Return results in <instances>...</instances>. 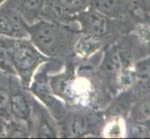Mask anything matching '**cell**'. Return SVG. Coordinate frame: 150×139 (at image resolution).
<instances>
[{
	"mask_svg": "<svg viewBox=\"0 0 150 139\" xmlns=\"http://www.w3.org/2000/svg\"><path fill=\"white\" fill-rule=\"evenodd\" d=\"M90 7V0H45L42 20L72 24L74 17Z\"/></svg>",
	"mask_w": 150,
	"mask_h": 139,
	"instance_id": "6",
	"label": "cell"
},
{
	"mask_svg": "<svg viewBox=\"0 0 150 139\" xmlns=\"http://www.w3.org/2000/svg\"><path fill=\"white\" fill-rule=\"evenodd\" d=\"M81 34L79 26L40 20L29 25V39L41 53L49 59L64 62L73 59L74 45Z\"/></svg>",
	"mask_w": 150,
	"mask_h": 139,
	"instance_id": "2",
	"label": "cell"
},
{
	"mask_svg": "<svg viewBox=\"0 0 150 139\" xmlns=\"http://www.w3.org/2000/svg\"><path fill=\"white\" fill-rule=\"evenodd\" d=\"M0 137H6V119L0 117Z\"/></svg>",
	"mask_w": 150,
	"mask_h": 139,
	"instance_id": "21",
	"label": "cell"
},
{
	"mask_svg": "<svg viewBox=\"0 0 150 139\" xmlns=\"http://www.w3.org/2000/svg\"><path fill=\"white\" fill-rule=\"evenodd\" d=\"M130 3L127 0H90V7L109 18L122 20L130 13Z\"/></svg>",
	"mask_w": 150,
	"mask_h": 139,
	"instance_id": "12",
	"label": "cell"
},
{
	"mask_svg": "<svg viewBox=\"0 0 150 139\" xmlns=\"http://www.w3.org/2000/svg\"><path fill=\"white\" fill-rule=\"evenodd\" d=\"M0 36L11 39L29 38V24L11 6H0Z\"/></svg>",
	"mask_w": 150,
	"mask_h": 139,
	"instance_id": "10",
	"label": "cell"
},
{
	"mask_svg": "<svg viewBox=\"0 0 150 139\" xmlns=\"http://www.w3.org/2000/svg\"><path fill=\"white\" fill-rule=\"evenodd\" d=\"M133 3L143 11L150 14V0H134Z\"/></svg>",
	"mask_w": 150,
	"mask_h": 139,
	"instance_id": "20",
	"label": "cell"
},
{
	"mask_svg": "<svg viewBox=\"0 0 150 139\" xmlns=\"http://www.w3.org/2000/svg\"><path fill=\"white\" fill-rule=\"evenodd\" d=\"M8 45L16 76L21 83L28 87L35 71L50 59L41 53L29 38H8Z\"/></svg>",
	"mask_w": 150,
	"mask_h": 139,
	"instance_id": "4",
	"label": "cell"
},
{
	"mask_svg": "<svg viewBox=\"0 0 150 139\" xmlns=\"http://www.w3.org/2000/svg\"><path fill=\"white\" fill-rule=\"evenodd\" d=\"M64 62L61 59H49L47 62L41 65L35 71L28 86L31 94L33 95L35 98H37L47 108L57 123L64 120L67 110H68V108L53 94L50 85L49 75L52 69L64 68Z\"/></svg>",
	"mask_w": 150,
	"mask_h": 139,
	"instance_id": "3",
	"label": "cell"
},
{
	"mask_svg": "<svg viewBox=\"0 0 150 139\" xmlns=\"http://www.w3.org/2000/svg\"><path fill=\"white\" fill-rule=\"evenodd\" d=\"M5 2H6V0H0V6H1V5Z\"/></svg>",
	"mask_w": 150,
	"mask_h": 139,
	"instance_id": "23",
	"label": "cell"
},
{
	"mask_svg": "<svg viewBox=\"0 0 150 139\" xmlns=\"http://www.w3.org/2000/svg\"><path fill=\"white\" fill-rule=\"evenodd\" d=\"M133 73L135 79L139 81L137 92L141 96L142 91L150 90V57L137 62Z\"/></svg>",
	"mask_w": 150,
	"mask_h": 139,
	"instance_id": "14",
	"label": "cell"
},
{
	"mask_svg": "<svg viewBox=\"0 0 150 139\" xmlns=\"http://www.w3.org/2000/svg\"><path fill=\"white\" fill-rule=\"evenodd\" d=\"M9 75L0 71V117H9Z\"/></svg>",
	"mask_w": 150,
	"mask_h": 139,
	"instance_id": "16",
	"label": "cell"
},
{
	"mask_svg": "<svg viewBox=\"0 0 150 139\" xmlns=\"http://www.w3.org/2000/svg\"><path fill=\"white\" fill-rule=\"evenodd\" d=\"M0 71L8 75H16L12 65L8 38L0 36Z\"/></svg>",
	"mask_w": 150,
	"mask_h": 139,
	"instance_id": "17",
	"label": "cell"
},
{
	"mask_svg": "<svg viewBox=\"0 0 150 139\" xmlns=\"http://www.w3.org/2000/svg\"><path fill=\"white\" fill-rule=\"evenodd\" d=\"M127 1H129V2H133L134 0H127Z\"/></svg>",
	"mask_w": 150,
	"mask_h": 139,
	"instance_id": "24",
	"label": "cell"
},
{
	"mask_svg": "<svg viewBox=\"0 0 150 139\" xmlns=\"http://www.w3.org/2000/svg\"><path fill=\"white\" fill-rule=\"evenodd\" d=\"M105 135L106 136H110V137H117L121 135L120 133V125L118 122H113L110 124L109 127L106 128L105 131Z\"/></svg>",
	"mask_w": 150,
	"mask_h": 139,
	"instance_id": "19",
	"label": "cell"
},
{
	"mask_svg": "<svg viewBox=\"0 0 150 139\" xmlns=\"http://www.w3.org/2000/svg\"><path fill=\"white\" fill-rule=\"evenodd\" d=\"M73 22L77 24L81 34H92L103 38L117 32L121 20L109 18L89 7L76 15Z\"/></svg>",
	"mask_w": 150,
	"mask_h": 139,
	"instance_id": "5",
	"label": "cell"
},
{
	"mask_svg": "<svg viewBox=\"0 0 150 139\" xmlns=\"http://www.w3.org/2000/svg\"><path fill=\"white\" fill-rule=\"evenodd\" d=\"M103 39L96 35L81 34L74 45L75 58L81 59H89L101 49L103 43Z\"/></svg>",
	"mask_w": 150,
	"mask_h": 139,
	"instance_id": "13",
	"label": "cell"
},
{
	"mask_svg": "<svg viewBox=\"0 0 150 139\" xmlns=\"http://www.w3.org/2000/svg\"><path fill=\"white\" fill-rule=\"evenodd\" d=\"M144 126H146V127L147 128V130H148V132H149V133H150V118H149V119H147L146 122H144Z\"/></svg>",
	"mask_w": 150,
	"mask_h": 139,
	"instance_id": "22",
	"label": "cell"
},
{
	"mask_svg": "<svg viewBox=\"0 0 150 139\" xmlns=\"http://www.w3.org/2000/svg\"><path fill=\"white\" fill-rule=\"evenodd\" d=\"M132 117L135 121H144L150 118V94L143 98L132 111Z\"/></svg>",
	"mask_w": 150,
	"mask_h": 139,
	"instance_id": "18",
	"label": "cell"
},
{
	"mask_svg": "<svg viewBox=\"0 0 150 139\" xmlns=\"http://www.w3.org/2000/svg\"><path fill=\"white\" fill-rule=\"evenodd\" d=\"M31 137H59L58 123L49 110L34 97L33 110L30 118Z\"/></svg>",
	"mask_w": 150,
	"mask_h": 139,
	"instance_id": "9",
	"label": "cell"
},
{
	"mask_svg": "<svg viewBox=\"0 0 150 139\" xmlns=\"http://www.w3.org/2000/svg\"><path fill=\"white\" fill-rule=\"evenodd\" d=\"M6 137H31L30 122L8 117L6 120Z\"/></svg>",
	"mask_w": 150,
	"mask_h": 139,
	"instance_id": "15",
	"label": "cell"
},
{
	"mask_svg": "<svg viewBox=\"0 0 150 139\" xmlns=\"http://www.w3.org/2000/svg\"><path fill=\"white\" fill-rule=\"evenodd\" d=\"M9 117L29 122L33 110L34 96L16 75H9Z\"/></svg>",
	"mask_w": 150,
	"mask_h": 139,
	"instance_id": "7",
	"label": "cell"
},
{
	"mask_svg": "<svg viewBox=\"0 0 150 139\" xmlns=\"http://www.w3.org/2000/svg\"><path fill=\"white\" fill-rule=\"evenodd\" d=\"M132 55L131 50L124 45H117L108 47L100 66L101 73L107 80L115 81L124 71L130 70Z\"/></svg>",
	"mask_w": 150,
	"mask_h": 139,
	"instance_id": "8",
	"label": "cell"
},
{
	"mask_svg": "<svg viewBox=\"0 0 150 139\" xmlns=\"http://www.w3.org/2000/svg\"><path fill=\"white\" fill-rule=\"evenodd\" d=\"M29 25L42 20L45 0H6Z\"/></svg>",
	"mask_w": 150,
	"mask_h": 139,
	"instance_id": "11",
	"label": "cell"
},
{
	"mask_svg": "<svg viewBox=\"0 0 150 139\" xmlns=\"http://www.w3.org/2000/svg\"><path fill=\"white\" fill-rule=\"evenodd\" d=\"M74 59L64 62L63 69L50 73L49 80L53 94L71 110H95L98 93L90 68L76 67Z\"/></svg>",
	"mask_w": 150,
	"mask_h": 139,
	"instance_id": "1",
	"label": "cell"
}]
</instances>
